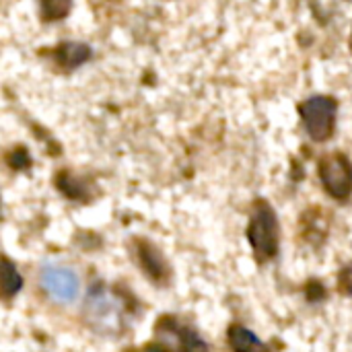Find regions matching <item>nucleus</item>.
Masks as SVG:
<instances>
[{"label": "nucleus", "mask_w": 352, "mask_h": 352, "mask_svg": "<svg viewBox=\"0 0 352 352\" xmlns=\"http://www.w3.org/2000/svg\"><path fill=\"white\" fill-rule=\"evenodd\" d=\"M39 56L45 58L54 70L70 74L93 58V47L82 41H60L52 47H41Z\"/></svg>", "instance_id": "obj_7"}, {"label": "nucleus", "mask_w": 352, "mask_h": 352, "mask_svg": "<svg viewBox=\"0 0 352 352\" xmlns=\"http://www.w3.org/2000/svg\"><path fill=\"white\" fill-rule=\"evenodd\" d=\"M132 252H134L138 268L144 272V276L151 283L165 287L171 280V266H169L165 254L153 241H148L144 237H134Z\"/></svg>", "instance_id": "obj_6"}, {"label": "nucleus", "mask_w": 352, "mask_h": 352, "mask_svg": "<svg viewBox=\"0 0 352 352\" xmlns=\"http://www.w3.org/2000/svg\"><path fill=\"white\" fill-rule=\"evenodd\" d=\"M4 161H6V165H8L12 171H25V169L31 167V155H29L27 146H23V144L10 146V148L4 153Z\"/></svg>", "instance_id": "obj_13"}, {"label": "nucleus", "mask_w": 352, "mask_h": 352, "mask_svg": "<svg viewBox=\"0 0 352 352\" xmlns=\"http://www.w3.org/2000/svg\"><path fill=\"white\" fill-rule=\"evenodd\" d=\"M23 287V278L16 270V266L4 256L2 260V297L4 301H10Z\"/></svg>", "instance_id": "obj_12"}, {"label": "nucleus", "mask_w": 352, "mask_h": 352, "mask_svg": "<svg viewBox=\"0 0 352 352\" xmlns=\"http://www.w3.org/2000/svg\"><path fill=\"white\" fill-rule=\"evenodd\" d=\"M245 237L252 245L258 264L272 262L280 252V223L274 206L266 198H256L250 204Z\"/></svg>", "instance_id": "obj_1"}, {"label": "nucleus", "mask_w": 352, "mask_h": 352, "mask_svg": "<svg viewBox=\"0 0 352 352\" xmlns=\"http://www.w3.org/2000/svg\"><path fill=\"white\" fill-rule=\"evenodd\" d=\"M142 352H210L198 330L177 316H161L153 328V340Z\"/></svg>", "instance_id": "obj_2"}, {"label": "nucleus", "mask_w": 352, "mask_h": 352, "mask_svg": "<svg viewBox=\"0 0 352 352\" xmlns=\"http://www.w3.org/2000/svg\"><path fill=\"white\" fill-rule=\"evenodd\" d=\"M87 314H89V322L101 326V330H105L107 326L109 328H116V324L120 322L118 307L113 305V301L109 299V295L99 293V291H95L89 297V301H87Z\"/></svg>", "instance_id": "obj_9"}, {"label": "nucleus", "mask_w": 352, "mask_h": 352, "mask_svg": "<svg viewBox=\"0 0 352 352\" xmlns=\"http://www.w3.org/2000/svg\"><path fill=\"white\" fill-rule=\"evenodd\" d=\"M318 177L332 200L346 202L352 196V161L342 151L326 153L318 161Z\"/></svg>", "instance_id": "obj_4"}, {"label": "nucleus", "mask_w": 352, "mask_h": 352, "mask_svg": "<svg viewBox=\"0 0 352 352\" xmlns=\"http://www.w3.org/2000/svg\"><path fill=\"white\" fill-rule=\"evenodd\" d=\"M303 130L307 132V136L318 142L324 144L328 140H332L334 132H336V120H338V99L332 95H311L307 99H303L297 105Z\"/></svg>", "instance_id": "obj_3"}, {"label": "nucleus", "mask_w": 352, "mask_h": 352, "mask_svg": "<svg viewBox=\"0 0 352 352\" xmlns=\"http://www.w3.org/2000/svg\"><path fill=\"white\" fill-rule=\"evenodd\" d=\"M338 291L342 295H352V264L344 266L338 274Z\"/></svg>", "instance_id": "obj_14"}, {"label": "nucleus", "mask_w": 352, "mask_h": 352, "mask_svg": "<svg viewBox=\"0 0 352 352\" xmlns=\"http://www.w3.org/2000/svg\"><path fill=\"white\" fill-rule=\"evenodd\" d=\"M349 47H351V52H352V31H351V37H349Z\"/></svg>", "instance_id": "obj_15"}, {"label": "nucleus", "mask_w": 352, "mask_h": 352, "mask_svg": "<svg viewBox=\"0 0 352 352\" xmlns=\"http://www.w3.org/2000/svg\"><path fill=\"white\" fill-rule=\"evenodd\" d=\"M39 285L52 301L62 305L76 301L80 293L78 274L62 264H43L39 272Z\"/></svg>", "instance_id": "obj_5"}, {"label": "nucleus", "mask_w": 352, "mask_h": 352, "mask_svg": "<svg viewBox=\"0 0 352 352\" xmlns=\"http://www.w3.org/2000/svg\"><path fill=\"white\" fill-rule=\"evenodd\" d=\"M227 344L233 352H270L268 344H264L252 330L241 324H231L227 330Z\"/></svg>", "instance_id": "obj_10"}, {"label": "nucleus", "mask_w": 352, "mask_h": 352, "mask_svg": "<svg viewBox=\"0 0 352 352\" xmlns=\"http://www.w3.org/2000/svg\"><path fill=\"white\" fill-rule=\"evenodd\" d=\"M54 186L56 190L68 198V200H74V202H91L97 194L95 186L91 179L70 171V169H60L56 175H54Z\"/></svg>", "instance_id": "obj_8"}, {"label": "nucleus", "mask_w": 352, "mask_h": 352, "mask_svg": "<svg viewBox=\"0 0 352 352\" xmlns=\"http://www.w3.org/2000/svg\"><path fill=\"white\" fill-rule=\"evenodd\" d=\"M72 10V0H39V19L41 23L64 21Z\"/></svg>", "instance_id": "obj_11"}]
</instances>
